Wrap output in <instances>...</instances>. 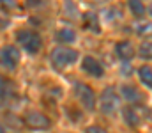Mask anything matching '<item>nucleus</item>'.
<instances>
[{"mask_svg":"<svg viewBox=\"0 0 152 133\" xmlns=\"http://www.w3.org/2000/svg\"><path fill=\"white\" fill-rule=\"evenodd\" d=\"M76 57H78V53H76L75 50L62 48V46H60V48H55V50L51 51V62H53V66H55L57 69H62V68L73 64L76 60Z\"/></svg>","mask_w":152,"mask_h":133,"instance_id":"f257e3e1","label":"nucleus"},{"mask_svg":"<svg viewBox=\"0 0 152 133\" xmlns=\"http://www.w3.org/2000/svg\"><path fill=\"white\" fill-rule=\"evenodd\" d=\"M118 107H120V99H118L117 92L112 87L104 89V92L101 94V110L106 115H112L118 110Z\"/></svg>","mask_w":152,"mask_h":133,"instance_id":"f03ea898","label":"nucleus"},{"mask_svg":"<svg viewBox=\"0 0 152 133\" xmlns=\"http://www.w3.org/2000/svg\"><path fill=\"white\" fill-rule=\"evenodd\" d=\"M20 62V51L14 46H4L0 50V64L7 69H14Z\"/></svg>","mask_w":152,"mask_h":133,"instance_id":"7ed1b4c3","label":"nucleus"},{"mask_svg":"<svg viewBox=\"0 0 152 133\" xmlns=\"http://www.w3.org/2000/svg\"><path fill=\"white\" fill-rule=\"evenodd\" d=\"M76 98L80 99V103L85 107V108H88V110H92L94 107H96V96H94V90L90 87H87L85 84H76Z\"/></svg>","mask_w":152,"mask_h":133,"instance_id":"20e7f679","label":"nucleus"},{"mask_svg":"<svg viewBox=\"0 0 152 133\" xmlns=\"http://www.w3.org/2000/svg\"><path fill=\"white\" fill-rule=\"evenodd\" d=\"M25 124L30 126L32 130H48L51 126V121L39 112H28L25 114Z\"/></svg>","mask_w":152,"mask_h":133,"instance_id":"39448f33","label":"nucleus"},{"mask_svg":"<svg viewBox=\"0 0 152 133\" xmlns=\"http://www.w3.org/2000/svg\"><path fill=\"white\" fill-rule=\"evenodd\" d=\"M18 41L25 46V50L27 51H30V53H36L39 51V48H41V37H39V34L36 32H20L18 34Z\"/></svg>","mask_w":152,"mask_h":133,"instance_id":"423d86ee","label":"nucleus"},{"mask_svg":"<svg viewBox=\"0 0 152 133\" xmlns=\"http://www.w3.org/2000/svg\"><path fill=\"white\" fill-rule=\"evenodd\" d=\"M83 69L88 73V75H92V76H103V66L94 59V57H85L83 59Z\"/></svg>","mask_w":152,"mask_h":133,"instance_id":"0eeeda50","label":"nucleus"},{"mask_svg":"<svg viewBox=\"0 0 152 133\" xmlns=\"http://www.w3.org/2000/svg\"><path fill=\"white\" fill-rule=\"evenodd\" d=\"M117 53H118V57H120L122 60H131V59H133V55H134V50H133L131 43L122 41V43L117 44Z\"/></svg>","mask_w":152,"mask_h":133,"instance_id":"6e6552de","label":"nucleus"},{"mask_svg":"<svg viewBox=\"0 0 152 133\" xmlns=\"http://www.w3.org/2000/svg\"><path fill=\"white\" fill-rule=\"evenodd\" d=\"M122 94H124V98H126L129 103H140V101H142V94L133 87V85H124V87H122Z\"/></svg>","mask_w":152,"mask_h":133,"instance_id":"1a4fd4ad","label":"nucleus"},{"mask_svg":"<svg viewBox=\"0 0 152 133\" xmlns=\"http://www.w3.org/2000/svg\"><path fill=\"white\" fill-rule=\"evenodd\" d=\"M138 75H140V80L143 82V85H147L149 89H152V69L149 66H143L138 69Z\"/></svg>","mask_w":152,"mask_h":133,"instance_id":"9d476101","label":"nucleus"},{"mask_svg":"<svg viewBox=\"0 0 152 133\" xmlns=\"http://www.w3.org/2000/svg\"><path fill=\"white\" fill-rule=\"evenodd\" d=\"M57 39H58L60 43H73L76 39V34L71 29H62V30L57 32Z\"/></svg>","mask_w":152,"mask_h":133,"instance_id":"9b49d317","label":"nucleus"},{"mask_svg":"<svg viewBox=\"0 0 152 133\" xmlns=\"http://www.w3.org/2000/svg\"><path fill=\"white\" fill-rule=\"evenodd\" d=\"M129 7H131L134 16H143L145 14V7H143V4L140 0H129Z\"/></svg>","mask_w":152,"mask_h":133,"instance_id":"f8f14e48","label":"nucleus"},{"mask_svg":"<svg viewBox=\"0 0 152 133\" xmlns=\"http://www.w3.org/2000/svg\"><path fill=\"white\" fill-rule=\"evenodd\" d=\"M124 119H126V123L131 124V126H136V124H138V115H136V112H134L133 108H126V110H124Z\"/></svg>","mask_w":152,"mask_h":133,"instance_id":"ddd939ff","label":"nucleus"},{"mask_svg":"<svg viewBox=\"0 0 152 133\" xmlns=\"http://www.w3.org/2000/svg\"><path fill=\"white\" fill-rule=\"evenodd\" d=\"M136 34H140V36H152V23H149V21L138 23L136 25Z\"/></svg>","mask_w":152,"mask_h":133,"instance_id":"4468645a","label":"nucleus"},{"mask_svg":"<svg viewBox=\"0 0 152 133\" xmlns=\"http://www.w3.org/2000/svg\"><path fill=\"white\" fill-rule=\"evenodd\" d=\"M140 55L143 59H152V43H145L140 48Z\"/></svg>","mask_w":152,"mask_h":133,"instance_id":"2eb2a0df","label":"nucleus"},{"mask_svg":"<svg viewBox=\"0 0 152 133\" xmlns=\"http://www.w3.org/2000/svg\"><path fill=\"white\" fill-rule=\"evenodd\" d=\"M7 90H9V82L0 75V96H4V94H7Z\"/></svg>","mask_w":152,"mask_h":133,"instance_id":"dca6fc26","label":"nucleus"},{"mask_svg":"<svg viewBox=\"0 0 152 133\" xmlns=\"http://www.w3.org/2000/svg\"><path fill=\"white\" fill-rule=\"evenodd\" d=\"M85 21H88V23L92 25V30H96V32L99 30V29H97V23H96V16H94V14H90V12H88V14L85 16Z\"/></svg>","mask_w":152,"mask_h":133,"instance_id":"f3484780","label":"nucleus"},{"mask_svg":"<svg viewBox=\"0 0 152 133\" xmlns=\"http://www.w3.org/2000/svg\"><path fill=\"white\" fill-rule=\"evenodd\" d=\"M87 133H106L103 128H99V126H88L87 128Z\"/></svg>","mask_w":152,"mask_h":133,"instance_id":"a211bd4d","label":"nucleus"},{"mask_svg":"<svg viewBox=\"0 0 152 133\" xmlns=\"http://www.w3.org/2000/svg\"><path fill=\"white\" fill-rule=\"evenodd\" d=\"M0 4H2V5H5L7 9H12V7L16 5V2H12V0H0Z\"/></svg>","mask_w":152,"mask_h":133,"instance_id":"6ab92c4d","label":"nucleus"},{"mask_svg":"<svg viewBox=\"0 0 152 133\" xmlns=\"http://www.w3.org/2000/svg\"><path fill=\"white\" fill-rule=\"evenodd\" d=\"M0 133H5V132H4V128H2V126H0Z\"/></svg>","mask_w":152,"mask_h":133,"instance_id":"aec40b11","label":"nucleus"},{"mask_svg":"<svg viewBox=\"0 0 152 133\" xmlns=\"http://www.w3.org/2000/svg\"><path fill=\"white\" fill-rule=\"evenodd\" d=\"M151 14H152V7H151Z\"/></svg>","mask_w":152,"mask_h":133,"instance_id":"412c9836","label":"nucleus"}]
</instances>
